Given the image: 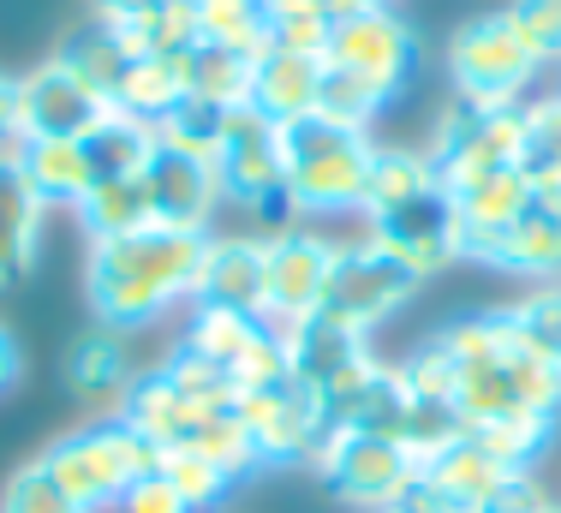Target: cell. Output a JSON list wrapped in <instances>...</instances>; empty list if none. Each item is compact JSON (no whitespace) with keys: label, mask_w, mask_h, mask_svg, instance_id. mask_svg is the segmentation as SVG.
<instances>
[{"label":"cell","mask_w":561,"mask_h":513,"mask_svg":"<svg viewBox=\"0 0 561 513\" xmlns=\"http://www.w3.org/2000/svg\"><path fill=\"white\" fill-rule=\"evenodd\" d=\"M36 466H43L84 513H114L119 495H126L144 471H156V448L131 424H119V418H96V424H78V430H66V436H55L36 454Z\"/></svg>","instance_id":"obj_4"},{"label":"cell","mask_w":561,"mask_h":513,"mask_svg":"<svg viewBox=\"0 0 561 513\" xmlns=\"http://www.w3.org/2000/svg\"><path fill=\"white\" fill-rule=\"evenodd\" d=\"M436 341H443V353L454 364V412H460L466 430L507 412L561 418V364L519 341L507 305L448 322Z\"/></svg>","instance_id":"obj_2"},{"label":"cell","mask_w":561,"mask_h":513,"mask_svg":"<svg viewBox=\"0 0 561 513\" xmlns=\"http://www.w3.org/2000/svg\"><path fill=\"white\" fill-rule=\"evenodd\" d=\"M377 168V138L358 126H335L323 114H305L280 126V180H287L293 215H358Z\"/></svg>","instance_id":"obj_3"},{"label":"cell","mask_w":561,"mask_h":513,"mask_svg":"<svg viewBox=\"0 0 561 513\" xmlns=\"http://www.w3.org/2000/svg\"><path fill=\"white\" fill-rule=\"evenodd\" d=\"M436 168H431V156L424 150H412V144H377V168H370V192H365V221L370 215H382V209H400V204H412V197H424V192H436Z\"/></svg>","instance_id":"obj_30"},{"label":"cell","mask_w":561,"mask_h":513,"mask_svg":"<svg viewBox=\"0 0 561 513\" xmlns=\"http://www.w3.org/2000/svg\"><path fill=\"white\" fill-rule=\"evenodd\" d=\"M507 317H514L519 341L538 346L543 358L561 364V281H550V287H531L519 305H507Z\"/></svg>","instance_id":"obj_40"},{"label":"cell","mask_w":561,"mask_h":513,"mask_svg":"<svg viewBox=\"0 0 561 513\" xmlns=\"http://www.w3.org/2000/svg\"><path fill=\"white\" fill-rule=\"evenodd\" d=\"M144 185H150L156 221L192 227V233H216V215L227 209V197H221V173H216V161H209V156L156 144L150 168H144Z\"/></svg>","instance_id":"obj_14"},{"label":"cell","mask_w":561,"mask_h":513,"mask_svg":"<svg viewBox=\"0 0 561 513\" xmlns=\"http://www.w3.org/2000/svg\"><path fill=\"white\" fill-rule=\"evenodd\" d=\"M251 66H257V54H239V48H221V43H197L192 54H185L192 96H204L216 107L251 102Z\"/></svg>","instance_id":"obj_33"},{"label":"cell","mask_w":561,"mask_h":513,"mask_svg":"<svg viewBox=\"0 0 561 513\" xmlns=\"http://www.w3.org/2000/svg\"><path fill=\"white\" fill-rule=\"evenodd\" d=\"M43 221L48 204L19 173V156H0V293L31 281L36 256H43Z\"/></svg>","instance_id":"obj_19"},{"label":"cell","mask_w":561,"mask_h":513,"mask_svg":"<svg viewBox=\"0 0 561 513\" xmlns=\"http://www.w3.org/2000/svg\"><path fill=\"white\" fill-rule=\"evenodd\" d=\"M55 60L66 66V72H78V78H84V84L102 96V102L114 107V90H119V78H126L131 54H126V43H119L114 24L84 19L78 31H66V43L55 48Z\"/></svg>","instance_id":"obj_28"},{"label":"cell","mask_w":561,"mask_h":513,"mask_svg":"<svg viewBox=\"0 0 561 513\" xmlns=\"http://www.w3.org/2000/svg\"><path fill=\"white\" fill-rule=\"evenodd\" d=\"M114 418H119V424H131L156 454H162V448H180V442L197 430V418H204V412H197L162 371H138V383H131V395L119 400Z\"/></svg>","instance_id":"obj_23"},{"label":"cell","mask_w":561,"mask_h":513,"mask_svg":"<svg viewBox=\"0 0 561 513\" xmlns=\"http://www.w3.org/2000/svg\"><path fill=\"white\" fill-rule=\"evenodd\" d=\"M526 126H531V161H561V90L526 102Z\"/></svg>","instance_id":"obj_45"},{"label":"cell","mask_w":561,"mask_h":513,"mask_svg":"<svg viewBox=\"0 0 561 513\" xmlns=\"http://www.w3.org/2000/svg\"><path fill=\"white\" fill-rule=\"evenodd\" d=\"M550 513H561V502H556V508H550Z\"/></svg>","instance_id":"obj_50"},{"label":"cell","mask_w":561,"mask_h":513,"mask_svg":"<svg viewBox=\"0 0 561 513\" xmlns=\"http://www.w3.org/2000/svg\"><path fill=\"white\" fill-rule=\"evenodd\" d=\"M192 305L263 317V233H209Z\"/></svg>","instance_id":"obj_18"},{"label":"cell","mask_w":561,"mask_h":513,"mask_svg":"<svg viewBox=\"0 0 561 513\" xmlns=\"http://www.w3.org/2000/svg\"><path fill=\"white\" fill-rule=\"evenodd\" d=\"M197 43L263 54L270 48V19H263L257 0H197Z\"/></svg>","instance_id":"obj_34"},{"label":"cell","mask_w":561,"mask_h":513,"mask_svg":"<svg viewBox=\"0 0 561 513\" xmlns=\"http://www.w3.org/2000/svg\"><path fill=\"white\" fill-rule=\"evenodd\" d=\"M102 114H108V102L78 72H66L55 54L19 78V132L24 138H84Z\"/></svg>","instance_id":"obj_15"},{"label":"cell","mask_w":561,"mask_h":513,"mask_svg":"<svg viewBox=\"0 0 561 513\" xmlns=\"http://www.w3.org/2000/svg\"><path fill=\"white\" fill-rule=\"evenodd\" d=\"M424 156H431L443 192H466V185H478L484 173H502V168H531L526 107H478L454 96L436 114Z\"/></svg>","instance_id":"obj_5"},{"label":"cell","mask_w":561,"mask_h":513,"mask_svg":"<svg viewBox=\"0 0 561 513\" xmlns=\"http://www.w3.org/2000/svg\"><path fill=\"white\" fill-rule=\"evenodd\" d=\"M233 412L245 418L257 466H311L317 442H323L329 418L317 407V395L305 383H280V388H257V395H239Z\"/></svg>","instance_id":"obj_12"},{"label":"cell","mask_w":561,"mask_h":513,"mask_svg":"<svg viewBox=\"0 0 561 513\" xmlns=\"http://www.w3.org/2000/svg\"><path fill=\"white\" fill-rule=\"evenodd\" d=\"M335 251H341V239L317 233V227H299V221L263 233V322L280 341L323 310Z\"/></svg>","instance_id":"obj_9"},{"label":"cell","mask_w":561,"mask_h":513,"mask_svg":"<svg viewBox=\"0 0 561 513\" xmlns=\"http://www.w3.org/2000/svg\"><path fill=\"white\" fill-rule=\"evenodd\" d=\"M192 54V48H185ZM185 54H138V60L126 66V78H119L114 90V107L131 119H150V126H162V119L192 96V78H185Z\"/></svg>","instance_id":"obj_24"},{"label":"cell","mask_w":561,"mask_h":513,"mask_svg":"<svg viewBox=\"0 0 561 513\" xmlns=\"http://www.w3.org/2000/svg\"><path fill=\"white\" fill-rule=\"evenodd\" d=\"M156 7H168V0H90V19L131 24V19H144V12H156Z\"/></svg>","instance_id":"obj_49"},{"label":"cell","mask_w":561,"mask_h":513,"mask_svg":"<svg viewBox=\"0 0 561 513\" xmlns=\"http://www.w3.org/2000/svg\"><path fill=\"white\" fill-rule=\"evenodd\" d=\"M317 96H323V54H293V48H263L257 66H251V107L270 114L275 126H293V119L317 114Z\"/></svg>","instance_id":"obj_20"},{"label":"cell","mask_w":561,"mask_h":513,"mask_svg":"<svg viewBox=\"0 0 561 513\" xmlns=\"http://www.w3.org/2000/svg\"><path fill=\"white\" fill-rule=\"evenodd\" d=\"M156 371L168 376L173 388H180L185 400H192L197 412H221V407H233L239 400V388H233V376L221 371V364H209V358H197L192 346H173V353L156 364Z\"/></svg>","instance_id":"obj_37"},{"label":"cell","mask_w":561,"mask_h":513,"mask_svg":"<svg viewBox=\"0 0 561 513\" xmlns=\"http://www.w3.org/2000/svg\"><path fill=\"white\" fill-rule=\"evenodd\" d=\"M19 376H24V341L12 334V322H0V400L19 388Z\"/></svg>","instance_id":"obj_48"},{"label":"cell","mask_w":561,"mask_h":513,"mask_svg":"<svg viewBox=\"0 0 561 513\" xmlns=\"http://www.w3.org/2000/svg\"><path fill=\"white\" fill-rule=\"evenodd\" d=\"M543 60L519 43V31L507 24V12H484L466 19L448 43V78L454 96L478 107H526V90L538 84Z\"/></svg>","instance_id":"obj_6"},{"label":"cell","mask_w":561,"mask_h":513,"mask_svg":"<svg viewBox=\"0 0 561 513\" xmlns=\"http://www.w3.org/2000/svg\"><path fill=\"white\" fill-rule=\"evenodd\" d=\"M19 78L12 72H0V156H12L19 150Z\"/></svg>","instance_id":"obj_47"},{"label":"cell","mask_w":561,"mask_h":513,"mask_svg":"<svg viewBox=\"0 0 561 513\" xmlns=\"http://www.w3.org/2000/svg\"><path fill=\"white\" fill-rule=\"evenodd\" d=\"M448 197H454V221H460V263H484L490 269V251L502 246V233L531 209V168L484 173L478 185L448 192Z\"/></svg>","instance_id":"obj_16"},{"label":"cell","mask_w":561,"mask_h":513,"mask_svg":"<svg viewBox=\"0 0 561 513\" xmlns=\"http://www.w3.org/2000/svg\"><path fill=\"white\" fill-rule=\"evenodd\" d=\"M389 513H466V508L454 502L448 490H436V483H431V478H424V471H419V478H412L407 490L394 495V508H389Z\"/></svg>","instance_id":"obj_46"},{"label":"cell","mask_w":561,"mask_h":513,"mask_svg":"<svg viewBox=\"0 0 561 513\" xmlns=\"http://www.w3.org/2000/svg\"><path fill=\"white\" fill-rule=\"evenodd\" d=\"M114 513H192V502H185L180 490L162 478V471H144L138 483H131L126 495H119V508Z\"/></svg>","instance_id":"obj_44"},{"label":"cell","mask_w":561,"mask_h":513,"mask_svg":"<svg viewBox=\"0 0 561 513\" xmlns=\"http://www.w3.org/2000/svg\"><path fill=\"white\" fill-rule=\"evenodd\" d=\"M72 215H78V227H84V246H96V239H126V233H138V227L156 221L144 173L138 180H96Z\"/></svg>","instance_id":"obj_27"},{"label":"cell","mask_w":561,"mask_h":513,"mask_svg":"<svg viewBox=\"0 0 561 513\" xmlns=\"http://www.w3.org/2000/svg\"><path fill=\"white\" fill-rule=\"evenodd\" d=\"M550 508H556V495L538 483V471H514V478H502V490L478 513H550Z\"/></svg>","instance_id":"obj_43"},{"label":"cell","mask_w":561,"mask_h":513,"mask_svg":"<svg viewBox=\"0 0 561 513\" xmlns=\"http://www.w3.org/2000/svg\"><path fill=\"white\" fill-rule=\"evenodd\" d=\"M221 126H227V107L204 102V96H185V102L162 119V126H156V138L173 144V150H192V156H209V161H216Z\"/></svg>","instance_id":"obj_39"},{"label":"cell","mask_w":561,"mask_h":513,"mask_svg":"<svg viewBox=\"0 0 561 513\" xmlns=\"http://www.w3.org/2000/svg\"><path fill=\"white\" fill-rule=\"evenodd\" d=\"M466 436L507 471H538V460L550 454V442H556V418L507 412V418H490V424H472Z\"/></svg>","instance_id":"obj_31"},{"label":"cell","mask_w":561,"mask_h":513,"mask_svg":"<svg viewBox=\"0 0 561 513\" xmlns=\"http://www.w3.org/2000/svg\"><path fill=\"white\" fill-rule=\"evenodd\" d=\"M0 513H84V508H78L72 495L31 460V466H19L7 483H0Z\"/></svg>","instance_id":"obj_41"},{"label":"cell","mask_w":561,"mask_h":513,"mask_svg":"<svg viewBox=\"0 0 561 513\" xmlns=\"http://www.w3.org/2000/svg\"><path fill=\"white\" fill-rule=\"evenodd\" d=\"M156 471H162L173 490L192 502V513H216L227 502V490L239 483V478H227V471L209 460V454H197V448H162V454H156Z\"/></svg>","instance_id":"obj_36"},{"label":"cell","mask_w":561,"mask_h":513,"mask_svg":"<svg viewBox=\"0 0 561 513\" xmlns=\"http://www.w3.org/2000/svg\"><path fill=\"white\" fill-rule=\"evenodd\" d=\"M556 72H561V66H556Z\"/></svg>","instance_id":"obj_52"},{"label":"cell","mask_w":561,"mask_h":513,"mask_svg":"<svg viewBox=\"0 0 561 513\" xmlns=\"http://www.w3.org/2000/svg\"><path fill=\"white\" fill-rule=\"evenodd\" d=\"M12 156H19V173L31 180V192L43 197L48 209H78L84 192L96 185L84 138H24Z\"/></svg>","instance_id":"obj_21"},{"label":"cell","mask_w":561,"mask_h":513,"mask_svg":"<svg viewBox=\"0 0 561 513\" xmlns=\"http://www.w3.org/2000/svg\"><path fill=\"white\" fill-rule=\"evenodd\" d=\"M382 107H389V96H382L377 84H365V78H353V72H341V66L323 60V96H317V114H323V119L370 132Z\"/></svg>","instance_id":"obj_38"},{"label":"cell","mask_w":561,"mask_h":513,"mask_svg":"<svg viewBox=\"0 0 561 513\" xmlns=\"http://www.w3.org/2000/svg\"><path fill=\"white\" fill-rule=\"evenodd\" d=\"M257 334H263V317H245V310H216V305H192L180 346H192L197 358L221 364V371L233 376V364L251 353V341H257Z\"/></svg>","instance_id":"obj_32"},{"label":"cell","mask_w":561,"mask_h":513,"mask_svg":"<svg viewBox=\"0 0 561 513\" xmlns=\"http://www.w3.org/2000/svg\"><path fill=\"white\" fill-rule=\"evenodd\" d=\"M377 346L365 341V334L341 329V322L329 317H311L299 322V329L287 334V358H293V383H305L311 395H323L329 383H341L346 371H353L358 358H370Z\"/></svg>","instance_id":"obj_22"},{"label":"cell","mask_w":561,"mask_h":513,"mask_svg":"<svg viewBox=\"0 0 561 513\" xmlns=\"http://www.w3.org/2000/svg\"><path fill=\"white\" fill-rule=\"evenodd\" d=\"M490 269L519 275V281H531V287H550V281H561V215L531 204L502 233V246L490 251Z\"/></svg>","instance_id":"obj_25"},{"label":"cell","mask_w":561,"mask_h":513,"mask_svg":"<svg viewBox=\"0 0 561 513\" xmlns=\"http://www.w3.org/2000/svg\"><path fill=\"white\" fill-rule=\"evenodd\" d=\"M323 60L353 72V78H365V84H377L394 102L412 84V72H419V36H412V24L394 7H365L353 19L329 24Z\"/></svg>","instance_id":"obj_11"},{"label":"cell","mask_w":561,"mask_h":513,"mask_svg":"<svg viewBox=\"0 0 561 513\" xmlns=\"http://www.w3.org/2000/svg\"><path fill=\"white\" fill-rule=\"evenodd\" d=\"M216 173H221V197L233 209L257 215V221H287V180H280V126L270 114H257L251 102L227 107V126L216 144Z\"/></svg>","instance_id":"obj_8"},{"label":"cell","mask_w":561,"mask_h":513,"mask_svg":"<svg viewBox=\"0 0 561 513\" xmlns=\"http://www.w3.org/2000/svg\"><path fill=\"white\" fill-rule=\"evenodd\" d=\"M311 471L341 495L346 508H365V513H389L394 495L419 478V460L400 448L394 436L382 430H353V424H329L323 442L311 454Z\"/></svg>","instance_id":"obj_7"},{"label":"cell","mask_w":561,"mask_h":513,"mask_svg":"<svg viewBox=\"0 0 561 513\" xmlns=\"http://www.w3.org/2000/svg\"><path fill=\"white\" fill-rule=\"evenodd\" d=\"M424 478H431L436 490H448V495H454V502H460L466 513H478V508L490 502V495L502 490V478H514V471L490 460V454L478 448L472 436H460V442H448V448L436 454L431 466H424Z\"/></svg>","instance_id":"obj_29"},{"label":"cell","mask_w":561,"mask_h":513,"mask_svg":"<svg viewBox=\"0 0 561 513\" xmlns=\"http://www.w3.org/2000/svg\"><path fill=\"white\" fill-rule=\"evenodd\" d=\"M138 383V364H131V346L119 329H84L72 346H66V388L90 418H114L119 400Z\"/></svg>","instance_id":"obj_17"},{"label":"cell","mask_w":561,"mask_h":513,"mask_svg":"<svg viewBox=\"0 0 561 513\" xmlns=\"http://www.w3.org/2000/svg\"><path fill=\"white\" fill-rule=\"evenodd\" d=\"M365 239L382 246L394 263H407L419 281H431L436 269L460 263V221H454V197L436 185V192L412 197L400 209H382L365 221Z\"/></svg>","instance_id":"obj_13"},{"label":"cell","mask_w":561,"mask_h":513,"mask_svg":"<svg viewBox=\"0 0 561 513\" xmlns=\"http://www.w3.org/2000/svg\"><path fill=\"white\" fill-rule=\"evenodd\" d=\"M204 239L192 227L150 221L126 239H96L84 246V299L102 329H150L168 310L192 305L197 263H204Z\"/></svg>","instance_id":"obj_1"},{"label":"cell","mask_w":561,"mask_h":513,"mask_svg":"<svg viewBox=\"0 0 561 513\" xmlns=\"http://www.w3.org/2000/svg\"><path fill=\"white\" fill-rule=\"evenodd\" d=\"M180 448L209 454V460H216L227 478H251V471H257V448H251V430H245V418H239L233 407L204 412V418H197V430L180 442Z\"/></svg>","instance_id":"obj_35"},{"label":"cell","mask_w":561,"mask_h":513,"mask_svg":"<svg viewBox=\"0 0 561 513\" xmlns=\"http://www.w3.org/2000/svg\"><path fill=\"white\" fill-rule=\"evenodd\" d=\"M502 12L543 66H561V0H507Z\"/></svg>","instance_id":"obj_42"},{"label":"cell","mask_w":561,"mask_h":513,"mask_svg":"<svg viewBox=\"0 0 561 513\" xmlns=\"http://www.w3.org/2000/svg\"><path fill=\"white\" fill-rule=\"evenodd\" d=\"M156 144L162 138H156L150 119H131V114H119V107H108V114L84 132V150H90L96 180H138V173L150 168Z\"/></svg>","instance_id":"obj_26"},{"label":"cell","mask_w":561,"mask_h":513,"mask_svg":"<svg viewBox=\"0 0 561 513\" xmlns=\"http://www.w3.org/2000/svg\"><path fill=\"white\" fill-rule=\"evenodd\" d=\"M382 7H389V0H382Z\"/></svg>","instance_id":"obj_51"},{"label":"cell","mask_w":561,"mask_h":513,"mask_svg":"<svg viewBox=\"0 0 561 513\" xmlns=\"http://www.w3.org/2000/svg\"><path fill=\"white\" fill-rule=\"evenodd\" d=\"M424 281L412 275L407 263H394L382 246H370V239H353V246L335 251V269H329V293H323V310L317 317L341 322V329L353 334H377L389 317L412 305V293H419Z\"/></svg>","instance_id":"obj_10"}]
</instances>
